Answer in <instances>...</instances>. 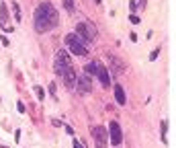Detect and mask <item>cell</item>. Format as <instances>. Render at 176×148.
Segmentation results:
<instances>
[{
	"instance_id": "11",
	"label": "cell",
	"mask_w": 176,
	"mask_h": 148,
	"mask_svg": "<svg viewBox=\"0 0 176 148\" xmlns=\"http://www.w3.org/2000/svg\"><path fill=\"white\" fill-rule=\"evenodd\" d=\"M96 66H98V62H90V64H86V74L88 76H96Z\"/></svg>"
},
{
	"instance_id": "14",
	"label": "cell",
	"mask_w": 176,
	"mask_h": 148,
	"mask_svg": "<svg viewBox=\"0 0 176 148\" xmlns=\"http://www.w3.org/2000/svg\"><path fill=\"white\" fill-rule=\"evenodd\" d=\"M12 8H15V17H16V21H21V8H19V4H16V2H15V6H12Z\"/></svg>"
},
{
	"instance_id": "17",
	"label": "cell",
	"mask_w": 176,
	"mask_h": 148,
	"mask_svg": "<svg viewBox=\"0 0 176 148\" xmlns=\"http://www.w3.org/2000/svg\"><path fill=\"white\" fill-rule=\"evenodd\" d=\"M0 148H8V146H2V144H0Z\"/></svg>"
},
{
	"instance_id": "12",
	"label": "cell",
	"mask_w": 176,
	"mask_h": 148,
	"mask_svg": "<svg viewBox=\"0 0 176 148\" xmlns=\"http://www.w3.org/2000/svg\"><path fill=\"white\" fill-rule=\"evenodd\" d=\"M62 4H64V8L68 10L70 15H72L74 10H76V6H74V2H72V0H62Z\"/></svg>"
},
{
	"instance_id": "6",
	"label": "cell",
	"mask_w": 176,
	"mask_h": 148,
	"mask_svg": "<svg viewBox=\"0 0 176 148\" xmlns=\"http://www.w3.org/2000/svg\"><path fill=\"white\" fill-rule=\"evenodd\" d=\"M109 142H113V146H119L123 142V134H121V126L119 121H111L109 123Z\"/></svg>"
},
{
	"instance_id": "1",
	"label": "cell",
	"mask_w": 176,
	"mask_h": 148,
	"mask_svg": "<svg viewBox=\"0 0 176 148\" xmlns=\"http://www.w3.org/2000/svg\"><path fill=\"white\" fill-rule=\"evenodd\" d=\"M58 23H59V15L51 6V2H41L35 10V31L37 33H47V31L55 29Z\"/></svg>"
},
{
	"instance_id": "8",
	"label": "cell",
	"mask_w": 176,
	"mask_h": 148,
	"mask_svg": "<svg viewBox=\"0 0 176 148\" xmlns=\"http://www.w3.org/2000/svg\"><path fill=\"white\" fill-rule=\"evenodd\" d=\"M123 70H125V66L119 62V58L111 56V70H109V74H113V76H119V74H123Z\"/></svg>"
},
{
	"instance_id": "5",
	"label": "cell",
	"mask_w": 176,
	"mask_h": 148,
	"mask_svg": "<svg viewBox=\"0 0 176 148\" xmlns=\"http://www.w3.org/2000/svg\"><path fill=\"white\" fill-rule=\"evenodd\" d=\"M76 91L82 95H88L90 91H92V80H90V76L88 74H76Z\"/></svg>"
},
{
	"instance_id": "10",
	"label": "cell",
	"mask_w": 176,
	"mask_h": 148,
	"mask_svg": "<svg viewBox=\"0 0 176 148\" xmlns=\"http://www.w3.org/2000/svg\"><path fill=\"white\" fill-rule=\"evenodd\" d=\"M6 21H8V10H6V4H0V27H4Z\"/></svg>"
},
{
	"instance_id": "2",
	"label": "cell",
	"mask_w": 176,
	"mask_h": 148,
	"mask_svg": "<svg viewBox=\"0 0 176 148\" xmlns=\"http://www.w3.org/2000/svg\"><path fill=\"white\" fill-rule=\"evenodd\" d=\"M66 45H68L70 52H72V54H76V56H86L88 54V45L84 43V41L80 39L76 33L66 35Z\"/></svg>"
},
{
	"instance_id": "13",
	"label": "cell",
	"mask_w": 176,
	"mask_h": 148,
	"mask_svg": "<svg viewBox=\"0 0 176 148\" xmlns=\"http://www.w3.org/2000/svg\"><path fill=\"white\" fill-rule=\"evenodd\" d=\"M35 95H37V99H39V101H43V99H45V93H43V89H41V86H35Z\"/></svg>"
},
{
	"instance_id": "3",
	"label": "cell",
	"mask_w": 176,
	"mask_h": 148,
	"mask_svg": "<svg viewBox=\"0 0 176 148\" xmlns=\"http://www.w3.org/2000/svg\"><path fill=\"white\" fill-rule=\"evenodd\" d=\"M76 35H78L86 45L96 39V31L92 29V25H88V23H78L76 25Z\"/></svg>"
},
{
	"instance_id": "15",
	"label": "cell",
	"mask_w": 176,
	"mask_h": 148,
	"mask_svg": "<svg viewBox=\"0 0 176 148\" xmlns=\"http://www.w3.org/2000/svg\"><path fill=\"white\" fill-rule=\"evenodd\" d=\"M158 54H160V47H158V49H154V52H152V56H150V60H152V62H154V60L158 58Z\"/></svg>"
},
{
	"instance_id": "4",
	"label": "cell",
	"mask_w": 176,
	"mask_h": 148,
	"mask_svg": "<svg viewBox=\"0 0 176 148\" xmlns=\"http://www.w3.org/2000/svg\"><path fill=\"white\" fill-rule=\"evenodd\" d=\"M90 134L94 138V146L96 148H109V134L103 126H92L90 128Z\"/></svg>"
},
{
	"instance_id": "9",
	"label": "cell",
	"mask_w": 176,
	"mask_h": 148,
	"mask_svg": "<svg viewBox=\"0 0 176 148\" xmlns=\"http://www.w3.org/2000/svg\"><path fill=\"white\" fill-rule=\"evenodd\" d=\"M115 99H117L119 105H125L127 103V97H125V89H123L121 84H115Z\"/></svg>"
},
{
	"instance_id": "7",
	"label": "cell",
	"mask_w": 176,
	"mask_h": 148,
	"mask_svg": "<svg viewBox=\"0 0 176 148\" xmlns=\"http://www.w3.org/2000/svg\"><path fill=\"white\" fill-rule=\"evenodd\" d=\"M96 76H98V80H100L103 86H111V74H109V70L104 68L100 62H98V66H96Z\"/></svg>"
},
{
	"instance_id": "16",
	"label": "cell",
	"mask_w": 176,
	"mask_h": 148,
	"mask_svg": "<svg viewBox=\"0 0 176 148\" xmlns=\"http://www.w3.org/2000/svg\"><path fill=\"white\" fill-rule=\"evenodd\" d=\"M74 148H84V146H82V144L78 142V140H74Z\"/></svg>"
}]
</instances>
